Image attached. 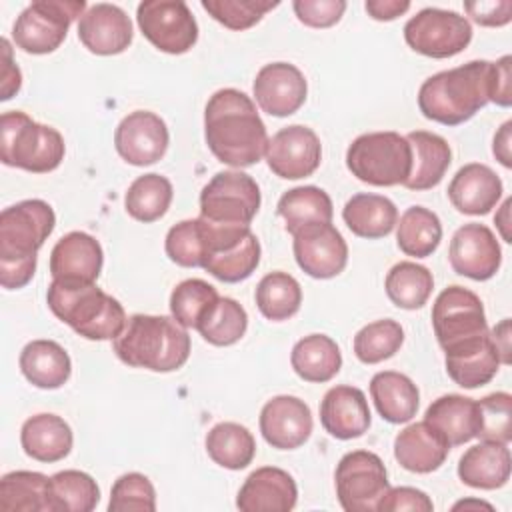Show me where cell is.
Wrapping results in <instances>:
<instances>
[{"mask_svg": "<svg viewBox=\"0 0 512 512\" xmlns=\"http://www.w3.org/2000/svg\"><path fill=\"white\" fill-rule=\"evenodd\" d=\"M204 138L210 152L232 168L254 166L268 146V132L256 104L236 88H220L208 98Z\"/></svg>", "mask_w": 512, "mask_h": 512, "instance_id": "cell-1", "label": "cell"}, {"mask_svg": "<svg viewBox=\"0 0 512 512\" xmlns=\"http://www.w3.org/2000/svg\"><path fill=\"white\" fill-rule=\"evenodd\" d=\"M56 226L54 210L40 198L16 202L0 214V284L6 290L24 288L38 262V250Z\"/></svg>", "mask_w": 512, "mask_h": 512, "instance_id": "cell-2", "label": "cell"}, {"mask_svg": "<svg viewBox=\"0 0 512 512\" xmlns=\"http://www.w3.org/2000/svg\"><path fill=\"white\" fill-rule=\"evenodd\" d=\"M492 62L472 60L426 78L418 90V108L424 118L444 126L470 120L490 102Z\"/></svg>", "mask_w": 512, "mask_h": 512, "instance_id": "cell-3", "label": "cell"}, {"mask_svg": "<svg viewBox=\"0 0 512 512\" xmlns=\"http://www.w3.org/2000/svg\"><path fill=\"white\" fill-rule=\"evenodd\" d=\"M112 342L116 356L132 368L174 372L190 358V336L170 316L134 314Z\"/></svg>", "mask_w": 512, "mask_h": 512, "instance_id": "cell-4", "label": "cell"}, {"mask_svg": "<svg viewBox=\"0 0 512 512\" xmlns=\"http://www.w3.org/2000/svg\"><path fill=\"white\" fill-rule=\"evenodd\" d=\"M46 302L58 320L86 340H114L126 326L122 304L96 282L52 280Z\"/></svg>", "mask_w": 512, "mask_h": 512, "instance_id": "cell-5", "label": "cell"}, {"mask_svg": "<svg viewBox=\"0 0 512 512\" xmlns=\"http://www.w3.org/2000/svg\"><path fill=\"white\" fill-rule=\"evenodd\" d=\"M62 134L46 124L34 122L26 112L10 110L0 118V158L6 166L34 174H46L64 160Z\"/></svg>", "mask_w": 512, "mask_h": 512, "instance_id": "cell-6", "label": "cell"}, {"mask_svg": "<svg viewBox=\"0 0 512 512\" xmlns=\"http://www.w3.org/2000/svg\"><path fill=\"white\" fill-rule=\"evenodd\" d=\"M346 166L364 184L398 186L410 176L412 148L392 130L360 134L346 150Z\"/></svg>", "mask_w": 512, "mask_h": 512, "instance_id": "cell-7", "label": "cell"}, {"mask_svg": "<svg viewBox=\"0 0 512 512\" xmlns=\"http://www.w3.org/2000/svg\"><path fill=\"white\" fill-rule=\"evenodd\" d=\"M198 220L204 242L202 268L228 284L250 278L260 264V242L250 226Z\"/></svg>", "mask_w": 512, "mask_h": 512, "instance_id": "cell-8", "label": "cell"}, {"mask_svg": "<svg viewBox=\"0 0 512 512\" xmlns=\"http://www.w3.org/2000/svg\"><path fill=\"white\" fill-rule=\"evenodd\" d=\"M86 10L84 0H36L16 18L14 44L28 54H50L60 48L70 24Z\"/></svg>", "mask_w": 512, "mask_h": 512, "instance_id": "cell-9", "label": "cell"}, {"mask_svg": "<svg viewBox=\"0 0 512 512\" xmlns=\"http://www.w3.org/2000/svg\"><path fill=\"white\" fill-rule=\"evenodd\" d=\"M432 328L444 352L476 342L490 332L482 300L458 284L444 288L436 296L432 304Z\"/></svg>", "mask_w": 512, "mask_h": 512, "instance_id": "cell-10", "label": "cell"}, {"mask_svg": "<svg viewBox=\"0 0 512 512\" xmlns=\"http://www.w3.org/2000/svg\"><path fill=\"white\" fill-rule=\"evenodd\" d=\"M260 208V188L242 170H224L200 192V218L214 224L250 226Z\"/></svg>", "mask_w": 512, "mask_h": 512, "instance_id": "cell-11", "label": "cell"}, {"mask_svg": "<svg viewBox=\"0 0 512 512\" xmlns=\"http://www.w3.org/2000/svg\"><path fill=\"white\" fill-rule=\"evenodd\" d=\"M336 496L346 512H374L388 492L386 466L378 454L352 450L344 454L334 472Z\"/></svg>", "mask_w": 512, "mask_h": 512, "instance_id": "cell-12", "label": "cell"}, {"mask_svg": "<svg viewBox=\"0 0 512 512\" xmlns=\"http://www.w3.org/2000/svg\"><path fill=\"white\" fill-rule=\"evenodd\" d=\"M404 40L422 56L450 58L470 44L472 26L454 10L424 8L404 24Z\"/></svg>", "mask_w": 512, "mask_h": 512, "instance_id": "cell-13", "label": "cell"}, {"mask_svg": "<svg viewBox=\"0 0 512 512\" xmlns=\"http://www.w3.org/2000/svg\"><path fill=\"white\" fill-rule=\"evenodd\" d=\"M144 38L166 54H184L198 40V24L182 0H144L136 8Z\"/></svg>", "mask_w": 512, "mask_h": 512, "instance_id": "cell-14", "label": "cell"}, {"mask_svg": "<svg viewBox=\"0 0 512 512\" xmlns=\"http://www.w3.org/2000/svg\"><path fill=\"white\" fill-rule=\"evenodd\" d=\"M264 158L278 178L300 180L320 166L322 144L312 128L292 124L268 138Z\"/></svg>", "mask_w": 512, "mask_h": 512, "instance_id": "cell-15", "label": "cell"}, {"mask_svg": "<svg viewBox=\"0 0 512 512\" xmlns=\"http://www.w3.org/2000/svg\"><path fill=\"white\" fill-rule=\"evenodd\" d=\"M296 264L308 276L328 280L338 276L348 262V244L332 224H310L292 234Z\"/></svg>", "mask_w": 512, "mask_h": 512, "instance_id": "cell-16", "label": "cell"}, {"mask_svg": "<svg viewBox=\"0 0 512 512\" xmlns=\"http://www.w3.org/2000/svg\"><path fill=\"white\" fill-rule=\"evenodd\" d=\"M170 134L166 122L150 110H134L120 120L114 146L122 160L132 166L156 164L168 150Z\"/></svg>", "mask_w": 512, "mask_h": 512, "instance_id": "cell-17", "label": "cell"}, {"mask_svg": "<svg viewBox=\"0 0 512 512\" xmlns=\"http://www.w3.org/2000/svg\"><path fill=\"white\" fill-rule=\"evenodd\" d=\"M448 260L456 274L484 282L500 270L502 250L488 226L468 222L454 232L448 248Z\"/></svg>", "mask_w": 512, "mask_h": 512, "instance_id": "cell-18", "label": "cell"}, {"mask_svg": "<svg viewBox=\"0 0 512 512\" xmlns=\"http://www.w3.org/2000/svg\"><path fill=\"white\" fill-rule=\"evenodd\" d=\"M312 426L310 406L298 396H274L260 410V432L276 450L300 448L310 438Z\"/></svg>", "mask_w": 512, "mask_h": 512, "instance_id": "cell-19", "label": "cell"}, {"mask_svg": "<svg viewBox=\"0 0 512 512\" xmlns=\"http://www.w3.org/2000/svg\"><path fill=\"white\" fill-rule=\"evenodd\" d=\"M252 90L262 112L284 118L298 112L306 102L308 84L294 64L272 62L258 70Z\"/></svg>", "mask_w": 512, "mask_h": 512, "instance_id": "cell-20", "label": "cell"}, {"mask_svg": "<svg viewBox=\"0 0 512 512\" xmlns=\"http://www.w3.org/2000/svg\"><path fill=\"white\" fill-rule=\"evenodd\" d=\"M78 38L84 48L98 56L122 54L134 38L130 16L116 4L98 2L78 20Z\"/></svg>", "mask_w": 512, "mask_h": 512, "instance_id": "cell-21", "label": "cell"}, {"mask_svg": "<svg viewBox=\"0 0 512 512\" xmlns=\"http://www.w3.org/2000/svg\"><path fill=\"white\" fill-rule=\"evenodd\" d=\"M294 478L276 466L256 468L240 486L236 506L242 512H290L296 506Z\"/></svg>", "mask_w": 512, "mask_h": 512, "instance_id": "cell-22", "label": "cell"}, {"mask_svg": "<svg viewBox=\"0 0 512 512\" xmlns=\"http://www.w3.org/2000/svg\"><path fill=\"white\" fill-rule=\"evenodd\" d=\"M104 264L100 242L80 230L64 234L50 252L52 280L96 282Z\"/></svg>", "mask_w": 512, "mask_h": 512, "instance_id": "cell-23", "label": "cell"}, {"mask_svg": "<svg viewBox=\"0 0 512 512\" xmlns=\"http://www.w3.org/2000/svg\"><path fill=\"white\" fill-rule=\"evenodd\" d=\"M320 422L338 440H352L368 432L372 416L364 392L356 386H332L320 402Z\"/></svg>", "mask_w": 512, "mask_h": 512, "instance_id": "cell-24", "label": "cell"}, {"mask_svg": "<svg viewBox=\"0 0 512 512\" xmlns=\"http://www.w3.org/2000/svg\"><path fill=\"white\" fill-rule=\"evenodd\" d=\"M504 192L500 176L486 164L470 162L462 166L448 184V198L452 206L470 216L488 214Z\"/></svg>", "mask_w": 512, "mask_h": 512, "instance_id": "cell-25", "label": "cell"}, {"mask_svg": "<svg viewBox=\"0 0 512 512\" xmlns=\"http://www.w3.org/2000/svg\"><path fill=\"white\" fill-rule=\"evenodd\" d=\"M450 448L446 438L426 420L406 426L394 438L396 462L414 474H430L438 470L448 458Z\"/></svg>", "mask_w": 512, "mask_h": 512, "instance_id": "cell-26", "label": "cell"}, {"mask_svg": "<svg viewBox=\"0 0 512 512\" xmlns=\"http://www.w3.org/2000/svg\"><path fill=\"white\" fill-rule=\"evenodd\" d=\"M510 468L512 460L508 444L482 440L460 456L458 478L470 488L496 490L508 482Z\"/></svg>", "mask_w": 512, "mask_h": 512, "instance_id": "cell-27", "label": "cell"}, {"mask_svg": "<svg viewBox=\"0 0 512 512\" xmlns=\"http://www.w3.org/2000/svg\"><path fill=\"white\" fill-rule=\"evenodd\" d=\"M412 148V168L410 176L402 186L408 190H430L438 186L452 162L450 144L428 130H414L406 136Z\"/></svg>", "mask_w": 512, "mask_h": 512, "instance_id": "cell-28", "label": "cell"}, {"mask_svg": "<svg viewBox=\"0 0 512 512\" xmlns=\"http://www.w3.org/2000/svg\"><path fill=\"white\" fill-rule=\"evenodd\" d=\"M20 444L26 456L38 462L64 460L74 444L70 424L56 414L30 416L20 430Z\"/></svg>", "mask_w": 512, "mask_h": 512, "instance_id": "cell-29", "label": "cell"}, {"mask_svg": "<svg viewBox=\"0 0 512 512\" xmlns=\"http://www.w3.org/2000/svg\"><path fill=\"white\" fill-rule=\"evenodd\" d=\"M444 362L448 376L458 386L470 390L488 384L502 364L490 332L476 342L444 352Z\"/></svg>", "mask_w": 512, "mask_h": 512, "instance_id": "cell-30", "label": "cell"}, {"mask_svg": "<svg viewBox=\"0 0 512 512\" xmlns=\"http://www.w3.org/2000/svg\"><path fill=\"white\" fill-rule=\"evenodd\" d=\"M424 420L432 424L450 446L470 442L480 432L478 402L460 394H444L436 398L426 408Z\"/></svg>", "mask_w": 512, "mask_h": 512, "instance_id": "cell-31", "label": "cell"}, {"mask_svg": "<svg viewBox=\"0 0 512 512\" xmlns=\"http://www.w3.org/2000/svg\"><path fill=\"white\" fill-rule=\"evenodd\" d=\"M20 372L24 378L42 390L64 386L72 374L68 352L54 340H32L20 352Z\"/></svg>", "mask_w": 512, "mask_h": 512, "instance_id": "cell-32", "label": "cell"}, {"mask_svg": "<svg viewBox=\"0 0 512 512\" xmlns=\"http://www.w3.org/2000/svg\"><path fill=\"white\" fill-rule=\"evenodd\" d=\"M370 396L378 414L390 424L410 422L420 404L418 386L400 372L382 370L370 380Z\"/></svg>", "mask_w": 512, "mask_h": 512, "instance_id": "cell-33", "label": "cell"}, {"mask_svg": "<svg viewBox=\"0 0 512 512\" xmlns=\"http://www.w3.org/2000/svg\"><path fill=\"white\" fill-rule=\"evenodd\" d=\"M342 218L352 234L376 240L388 236L394 230L398 222V210L386 196L360 192L344 204Z\"/></svg>", "mask_w": 512, "mask_h": 512, "instance_id": "cell-34", "label": "cell"}, {"mask_svg": "<svg viewBox=\"0 0 512 512\" xmlns=\"http://www.w3.org/2000/svg\"><path fill=\"white\" fill-rule=\"evenodd\" d=\"M292 370L306 382H328L342 366L338 344L326 334H308L300 338L290 354Z\"/></svg>", "mask_w": 512, "mask_h": 512, "instance_id": "cell-35", "label": "cell"}, {"mask_svg": "<svg viewBox=\"0 0 512 512\" xmlns=\"http://www.w3.org/2000/svg\"><path fill=\"white\" fill-rule=\"evenodd\" d=\"M278 216L290 234L310 224H332V200L318 186H296L278 200Z\"/></svg>", "mask_w": 512, "mask_h": 512, "instance_id": "cell-36", "label": "cell"}, {"mask_svg": "<svg viewBox=\"0 0 512 512\" xmlns=\"http://www.w3.org/2000/svg\"><path fill=\"white\" fill-rule=\"evenodd\" d=\"M0 510L50 512V478L30 470L4 474L0 480Z\"/></svg>", "mask_w": 512, "mask_h": 512, "instance_id": "cell-37", "label": "cell"}, {"mask_svg": "<svg viewBox=\"0 0 512 512\" xmlns=\"http://www.w3.org/2000/svg\"><path fill=\"white\" fill-rule=\"evenodd\" d=\"M208 456L222 468L242 470L256 454L252 432L238 422H220L210 428L204 440Z\"/></svg>", "mask_w": 512, "mask_h": 512, "instance_id": "cell-38", "label": "cell"}, {"mask_svg": "<svg viewBox=\"0 0 512 512\" xmlns=\"http://www.w3.org/2000/svg\"><path fill=\"white\" fill-rule=\"evenodd\" d=\"M442 240V224L436 212L424 206H410L396 222V242L406 256L426 258L436 252Z\"/></svg>", "mask_w": 512, "mask_h": 512, "instance_id": "cell-39", "label": "cell"}, {"mask_svg": "<svg viewBox=\"0 0 512 512\" xmlns=\"http://www.w3.org/2000/svg\"><path fill=\"white\" fill-rule=\"evenodd\" d=\"M174 190L166 176L150 172L138 176L126 190L124 206L126 212L144 224L160 220L172 202Z\"/></svg>", "mask_w": 512, "mask_h": 512, "instance_id": "cell-40", "label": "cell"}, {"mask_svg": "<svg viewBox=\"0 0 512 512\" xmlns=\"http://www.w3.org/2000/svg\"><path fill=\"white\" fill-rule=\"evenodd\" d=\"M384 288L394 306L416 310L428 302L434 288V278L426 266L404 260L388 270Z\"/></svg>", "mask_w": 512, "mask_h": 512, "instance_id": "cell-41", "label": "cell"}, {"mask_svg": "<svg viewBox=\"0 0 512 512\" xmlns=\"http://www.w3.org/2000/svg\"><path fill=\"white\" fill-rule=\"evenodd\" d=\"M256 306L264 318L282 322L292 318L302 304V288L294 276L276 270L266 274L256 286Z\"/></svg>", "mask_w": 512, "mask_h": 512, "instance_id": "cell-42", "label": "cell"}, {"mask_svg": "<svg viewBox=\"0 0 512 512\" xmlns=\"http://www.w3.org/2000/svg\"><path fill=\"white\" fill-rule=\"evenodd\" d=\"M100 500L96 480L82 470L50 476V512H92Z\"/></svg>", "mask_w": 512, "mask_h": 512, "instance_id": "cell-43", "label": "cell"}, {"mask_svg": "<svg viewBox=\"0 0 512 512\" xmlns=\"http://www.w3.org/2000/svg\"><path fill=\"white\" fill-rule=\"evenodd\" d=\"M218 300L220 296L212 284L200 278H188L172 290L170 312L178 324L196 330Z\"/></svg>", "mask_w": 512, "mask_h": 512, "instance_id": "cell-44", "label": "cell"}, {"mask_svg": "<svg viewBox=\"0 0 512 512\" xmlns=\"http://www.w3.org/2000/svg\"><path fill=\"white\" fill-rule=\"evenodd\" d=\"M248 328V314L242 304L234 298H220L216 306L198 324L200 336L212 346H232L236 344Z\"/></svg>", "mask_w": 512, "mask_h": 512, "instance_id": "cell-45", "label": "cell"}, {"mask_svg": "<svg viewBox=\"0 0 512 512\" xmlns=\"http://www.w3.org/2000/svg\"><path fill=\"white\" fill-rule=\"evenodd\" d=\"M404 342V330L396 320L382 318L366 324L354 336V354L362 364H378L392 358Z\"/></svg>", "mask_w": 512, "mask_h": 512, "instance_id": "cell-46", "label": "cell"}, {"mask_svg": "<svg viewBox=\"0 0 512 512\" xmlns=\"http://www.w3.org/2000/svg\"><path fill=\"white\" fill-rule=\"evenodd\" d=\"M110 512H154L156 490L148 476L140 472L122 474L110 490Z\"/></svg>", "mask_w": 512, "mask_h": 512, "instance_id": "cell-47", "label": "cell"}, {"mask_svg": "<svg viewBox=\"0 0 512 512\" xmlns=\"http://www.w3.org/2000/svg\"><path fill=\"white\" fill-rule=\"evenodd\" d=\"M202 8L230 30H246L278 6L272 0H202Z\"/></svg>", "mask_w": 512, "mask_h": 512, "instance_id": "cell-48", "label": "cell"}, {"mask_svg": "<svg viewBox=\"0 0 512 512\" xmlns=\"http://www.w3.org/2000/svg\"><path fill=\"white\" fill-rule=\"evenodd\" d=\"M476 402L480 412L476 438L508 444L512 440V396L508 392H492Z\"/></svg>", "mask_w": 512, "mask_h": 512, "instance_id": "cell-49", "label": "cell"}, {"mask_svg": "<svg viewBox=\"0 0 512 512\" xmlns=\"http://www.w3.org/2000/svg\"><path fill=\"white\" fill-rule=\"evenodd\" d=\"M166 256L184 268H202L204 242L200 220H182L174 224L166 234Z\"/></svg>", "mask_w": 512, "mask_h": 512, "instance_id": "cell-50", "label": "cell"}, {"mask_svg": "<svg viewBox=\"0 0 512 512\" xmlns=\"http://www.w3.org/2000/svg\"><path fill=\"white\" fill-rule=\"evenodd\" d=\"M296 18L310 28H330L334 26L344 10V0H294L292 2Z\"/></svg>", "mask_w": 512, "mask_h": 512, "instance_id": "cell-51", "label": "cell"}, {"mask_svg": "<svg viewBox=\"0 0 512 512\" xmlns=\"http://www.w3.org/2000/svg\"><path fill=\"white\" fill-rule=\"evenodd\" d=\"M432 512L434 504L426 492L412 486L388 488L384 498L378 504V512Z\"/></svg>", "mask_w": 512, "mask_h": 512, "instance_id": "cell-52", "label": "cell"}, {"mask_svg": "<svg viewBox=\"0 0 512 512\" xmlns=\"http://www.w3.org/2000/svg\"><path fill=\"white\" fill-rule=\"evenodd\" d=\"M464 10L480 26L496 28V26H506L512 20V2L510 0L464 2Z\"/></svg>", "mask_w": 512, "mask_h": 512, "instance_id": "cell-53", "label": "cell"}, {"mask_svg": "<svg viewBox=\"0 0 512 512\" xmlns=\"http://www.w3.org/2000/svg\"><path fill=\"white\" fill-rule=\"evenodd\" d=\"M510 66H512V56L506 54L500 60L492 62V72H490V102L502 108H508L512 104Z\"/></svg>", "mask_w": 512, "mask_h": 512, "instance_id": "cell-54", "label": "cell"}, {"mask_svg": "<svg viewBox=\"0 0 512 512\" xmlns=\"http://www.w3.org/2000/svg\"><path fill=\"white\" fill-rule=\"evenodd\" d=\"M0 44H2V74H0L2 96H0V100L6 102L20 90L22 74H20V68L12 60V48H10L8 38H2Z\"/></svg>", "mask_w": 512, "mask_h": 512, "instance_id": "cell-55", "label": "cell"}, {"mask_svg": "<svg viewBox=\"0 0 512 512\" xmlns=\"http://www.w3.org/2000/svg\"><path fill=\"white\" fill-rule=\"evenodd\" d=\"M364 8H366L370 18L380 20V22H388V20H396L398 16L408 12L410 2H406V0H368L364 4Z\"/></svg>", "mask_w": 512, "mask_h": 512, "instance_id": "cell-56", "label": "cell"}, {"mask_svg": "<svg viewBox=\"0 0 512 512\" xmlns=\"http://www.w3.org/2000/svg\"><path fill=\"white\" fill-rule=\"evenodd\" d=\"M510 130H512V120H506L500 130L494 134V144H492V152L496 156V160L504 166V168H510L512 166V152H510V142H512V136H510Z\"/></svg>", "mask_w": 512, "mask_h": 512, "instance_id": "cell-57", "label": "cell"}, {"mask_svg": "<svg viewBox=\"0 0 512 512\" xmlns=\"http://www.w3.org/2000/svg\"><path fill=\"white\" fill-rule=\"evenodd\" d=\"M492 336V342L500 354V362L502 364H510L512 358H510V320L504 318L500 324H496L490 332Z\"/></svg>", "mask_w": 512, "mask_h": 512, "instance_id": "cell-58", "label": "cell"}, {"mask_svg": "<svg viewBox=\"0 0 512 512\" xmlns=\"http://www.w3.org/2000/svg\"><path fill=\"white\" fill-rule=\"evenodd\" d=\"M510 204H512V200L506 198L504 204L500 206V212L494 216V224L498 226L500 236H502L504 242H512V240H510V230H508V226H510V218H508V214H510Z\"/></svg>", "mask_w": 512, "mask_h": 512, "instance_id": "cell-59", "label": "cell"}, {"mask_svg": "<svg viewBox=\"0 0 512 512\" xmlns=\"http://www.w3.org/2000/svg\"><path fill=\"white\" fill-rule=\"evenodd\" d=\"M478 508L492 510V506L488 502H482V500H460L452 506V510H478Z\"/></svg>", "mask_w": 512, "mask_h": 512, "instance_id": "cell-60", "label": "cell"}]
</instances>
